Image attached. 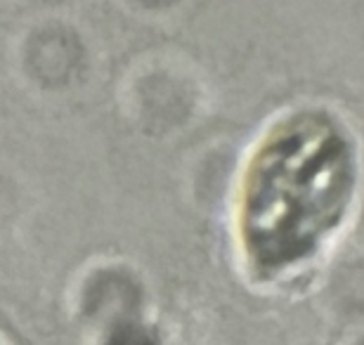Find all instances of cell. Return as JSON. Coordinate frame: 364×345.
Returning a JSON list of instances; mask_svg holds the SVG:
<instances>
[{"label":"cell","mask_w":364,"mask_h":345,"mask_svg":"<svg viewBox=\"0 0 364 345\" xmlns=\"http://www.w3.org/2000/svg\"><path fill=\"white\" fill-rule=\"evenodd\" d=\"M144 3H161V0H144Z\"/></svg>","instance_id":"cell-2"},{"label":"cell","mask_w":364,"mask_h":345,"mask_svg":"<svg viewBox=\"0 0 364 345\" xmlns=\"http://www.w3.org/2000/svg\"><path fill=\"white\" fill-rule=\"evenodd\" d=\"M358 185V159L343 126L326 112L282 119L246 164L239 234L258 265L308 255L343 223Z\"/></svg>","instance_id":"cell-1"}]
</instances>
